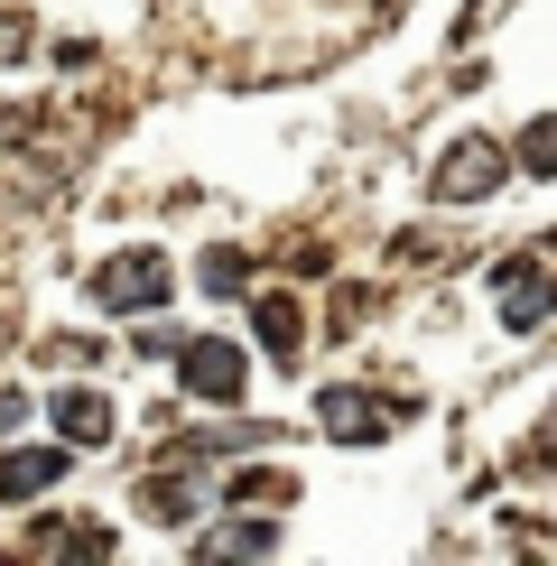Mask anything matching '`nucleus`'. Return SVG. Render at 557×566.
I'll list each match as a JSON object with an SVG mask.
<instances>
[{
    "instance_id": "nucleus-5",
    "label": "nucleus",
    "mask_w": 557,
    "mask_h": 566,
    "mask_svg": "<svg viewBox=\"0 0 557 566\" xmlns=\"http://www.w3.org/2000/svg\"><path fill=\"white\" fill-rule=\"evenodd\" d=\"M316 418H325V437H344V446H371V437H390V399H371L354 381H335L316 399Z\"/></svg>"
},
{
    "instance_id": "nucleus-9",
    "label": "nucleus",
    "mask_w": 557,
    "mask_h": 566,
    "mask_svg": "<svg viewBox=\"0 0 557 566\" xmlns=\"http://www.w3.org/2000/svg\"><path fill=\"white\" fill-rule=\"evenodd\" d=\"M278 548V530L270 521H223V530H204L196 538V557H270Z\"/></svg>"
},
{
    "instance_id": "nucleus-15",
    "label": "nucleus",
    "mask_w": 557,
    "mask_h": 566,
    "mask_svg": "<svg viewBox=\"0 0 557 566\" xmlns=\"http://www.w3.org/2000/svg\"><path fill=\"white\" fill-rule=\"evenodd\" d=\"M29 418V390H0V428H19Z\"/></svg>"
},
{
    "instance_id": "nucleus-4",
    "label": "nucleus",
    "mask_w": 557,
    "mask_h": 566,
    "mask_svg": "<svg viewBox=\"0 0 557 566\" xmlns=\"http://www.w3.org/2000/svg\"><path fill=\"white\" fill-rule=\"evenodd\" d=\"M493 297H502V325H511V335H529V325H548L557 279H548L539 261H502V270H493Z\"/></svg>"
},
{
    "instance_id": "nucleus-7",
    "label": "nucleus",
    "mask_w": 557,
    "mask_h": 566,
    "mask_svg": "<svg viewBox=\"0 0 557 566\" xmlns=\"http://www.w3.org/2000/svg\"><path fill=\"white\" fill-rule=\"evenodd\" d=\"M56 437L65 446H103L112 437V399L103 390H56Z\"/></svg>"
},
{
    "instance_id": "nucleus-8",
    "label": "nucleus",
    "mask_w": 557,
    "mask_h": 566,
    "mask_svg": "<svg viewBox=\"0 0 557 566\" xmlns=\"http://www.w3.org/2000/svg\"><path fill=\"white\" fill-rule=\"evenodd\" d=\"M251 325H261V344L278 363H297V344H307V316H297V297H251Z\"/></svg>"
},
{
    "instance_id": "nucleus-16",
    "label": "nucleus",
    "mask_w": 557,
    "mask_h": 566,
    "mask_svg": "<svg viewBox=\"0 0 557 566\" xmlns=\"http://www.w3.org/2000/svg\"><path fill=\"white\" fill-rule=\"evenodd\" d=\"M548 446H557V418H548Z\"/></svg>"
},
{
    "instance_id": "nucleus-11",
    "label": "nucleus",
    "mask_w": 557,
    "mask_h": 566,
    "mask_svg": "<svg viewBox=\"0 0 557 566\" xmlns=\"http://www.w3.org/2000/svg\"><path fill=\"white\" fill-rule=\"evenodd\" d=\"M521 168L529 177H557V122H529L521 130Z\"/></svg>"
},
{
    "instance_id": "nucleus-6",
    "label": "nucleus",
    "mask_w": 557,
    "mask_h": 566,
    "mask_svg": "<svg viewBox=\"0 0 557 566\" xmlns=\"http://www.w3.org/2000/svg\"><path fill=\"white\" fill-rule=\"evenodd\" d=\"M65 446H19V455H0V502H38V492L65 483Z\"/></svg>"
},
{
    "instance_id": "nucleus-1",
    "label": "nucleus",
    "mask_w": 557,
    "mask_h": 566,
    "mask_svg": "<svg viewBox=\"0 0 557 566\" xmlns=\"http://www.w3.org/2000/svg\"><path fill=\"white\" fill-rule=\"evenodd\" d=\"M177 381H186V399H204V409H232V399L251 390V363H242V344L196 335V344H177Z\"/></svg>"
},
{
    "instance_id": "nucleus-13",
    "label": "nucleus",
    "mask_w": 557,
    "mask_h": 566,
    "mask_svg": "<svg viewBox=\"0 0 557 566\" xmlns=\"http://www.w3.org/2000/svg\"><path fill=\"white\" fill-rule=\"evenodd\" d=\"M29 46H38V19H29V10H0V65L29 56Z\"/></svg>"
},
{
    "instance_id": "nucleus-14",
    "label": "nucleus",
    "mask_w": 557,
    "mask_h": 566,
    "mask_svg": "<svg viewBox=\"0 0 557 566\" xmlns=\"http://www.w3.org/2000/svg\"><path fill=\"white\" fill-rule=\"evenodd\" d=\"M232 492H242V502H251V511H261V502H288V492H297V483H288V474H232Z\"/></svg>"
},
{
    "instance_id": "nucleus-2",
    "label": "nucleus",
    "mask_w": 557,
    "mask_h": 566,
    "mask_svg": "<svg viewBox=\"0 0 557 566\" xmlns=\"http://www.w3.org/2000/svg\"><path fill=\"white\" fill-rule=\"evenodd\" d=\"M502 177H511V149H493V139H455V149L428 168V196L437 205H474V196H502Z\"/></svg>"
},
{
    "instance_id": "nucleus-12",
    "label": "nucleus",
    "mask_w": 557,
    "mask_h": 566,
    "mask_svg": "<svg viewBox=\"0 0 557 566\" xmlns=\"http://www.w3.org/2000/svg\"><path fill=\"white\" fill-rule=\"evenodd\" d=\"M242 279H251V261H242V251H204V289H214V297H232Z\"/></svg>"
},
{
    "instance_id": "nucleus-3",
    "label": "nucleus",
    "mask_w": 557,
    "mask_h": 566,
    "mask_svg": "<svg viewBox=\"0 0 557 566\" xmlns=\"http://www.w3.org/2000/svg\"><path fill=\"white\" fill-rule=\"evenodd\" d=\"M93 297H103L112 316H149V306H168V261H158V251H122V261L93 270Z\"/></svg>"
},
{
    "instance_id": "nucleus-10",
    "label": "nucleus",
    "mask_w": 557,
    "mask_h": 566,
    "mask_svg": "<svg viewBox=\"0 0 557 566\" xmlns=\"http://www.w3.org/2000/svg\"><path fill=\"white\" fill-rule=\"evenodd\" d=\"M139 502H149V521H168V530H186V521H196V492H186L177 474H158L149 492H139Z\"/></svg>"
}]
</instances>
